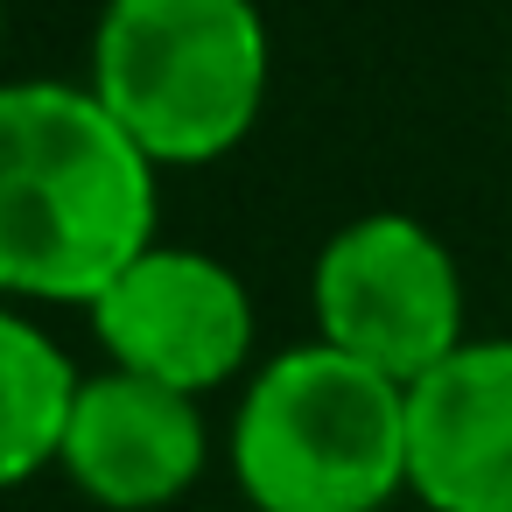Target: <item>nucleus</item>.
<instances>
[{
	"instance_id": "1",
	"label": "nucleus",
	"mask_w": 512,
	"mask_h": 512,
	"mask_svg": "<svg viewBox=\"0 0 512 512\" xmlns=\"http://www.w3.org/2000/svg\"><path fill=\"white\" fill-rule=\"evenodd\" d=\"M155 176L92 85H0V302L92 309L155 246Z\"/></svg>"
},
{
	"instance_id": "9",
	"label": "nucleus",
	"mask_w": 512,
	"mask_h": 512,
	"mask_svg": "<svg viewBox=\"0 0 512 512\" xmlns=\"http://www.w3.org/2000/svg\"><path fill=\"white\" fill-rule=\"evenodd\" d=\"M0 36H8V0H0Z\"/></svg>"
},
{
	"instance_id": "7",
	"label": "nucleus",
	"mask_w": 512,
	"mask_h": 512,
	"mask_svg": "<svg viewBox=\"0 0 512 512\" xmlns=\"http://www.w3.org/2000/svg\"><path fill=\"white\" fill-rule=\"evenodd\" d=\"M407 491L428 512H512V337H470L407 386Z\"/></svg>"
},
{
	"instance_id": "4",
	"label": "nucleus",
	"mask_w": 512,
	"mask_h": 512,
	"mask_svg": "<svg viewBox=\"0 0 512 512\" xmlns=\"http://www.w3.org/2000/svg\"><path fill=\"white\" fill-rule=\"evenodd\" d=\"M316 337L344 358L414 386L463 337V274L456 253L407 211H365L316 253L309 274Z\"/></svg>"
},
{
	"instance_id": "6",
	"label": "nucleus",
	"mask_w": 512,
	"mask_h": 512,
	"mask_svg": "<svg viewBox=\"0 0 512 512\" xmlns=\"http://www.w3.org/2000/svg\"><path fill=\"white\" fill-rule=\"evenodd\" d=\"M211 435L197 414V393L134 379L106 365L99 379H78L71 428H64V477L106 505V512H162L204 477Z\"/></svg>"
},
{
	"instance_id": "2",
	"label": "nucleus",
	"mask_w": 512,
	"mask_h": 512,
	"mask_svg": "<svg viewBox=\"0 0 512 512\" xmlns=\"http://www.w3.org/2000/svg\"><path fill=\"white\" fill-rule=\"evenodd\" d=\"M232 477L253 512H379L407 491V386L295 344L253 372L232 414Z\"/></svg>"
},
{
	"instance_id": "3",
	"label": "nucleus",
	"mask_w": 512,
	"mask_h": 512,
	"mask_svg": "<svg viewBox=\"0 0 512 512\" xmlns=\"http://www.w3.org/2000/svg\"><path fill=\"white\" fill-rule=\"evenodd\" d=\"M267 78L253 0H106L85 85L155 169H197L253 134Z\"/></svg>"
},
{
	"instance_id": "8",
	"label": "nucleus",
	"mask_w": 512,
	"mask_h": 512,
	"mask_svg": "<svg viewBox=\"0 0 512 512\" xmlns=\"http://www.w3.org/2000/svg\"><path fill=\"white\" fill-rule=\"evenodd\" d=\"M78 372L50 330L0 302V491L29 484L43 463L64 456Z\"/></svg>"
},
{
	"instance_id": "5",
	"label": "nucleus",
	"mask_w": 512,
	"mask_h": 512,
	"mask_svg": "<svg viewBox=\"0 0 512 512\" xmlns=\"http://www.w3.org/2000/svg\"><path fill=\"white\" fill-rule=\"evenodd\" d=\"M92 330L120 372L204 400L211 386L239 379L253 351V295L225 260L155 239L92 302Z\"/></svg>"
}]
</instances>
